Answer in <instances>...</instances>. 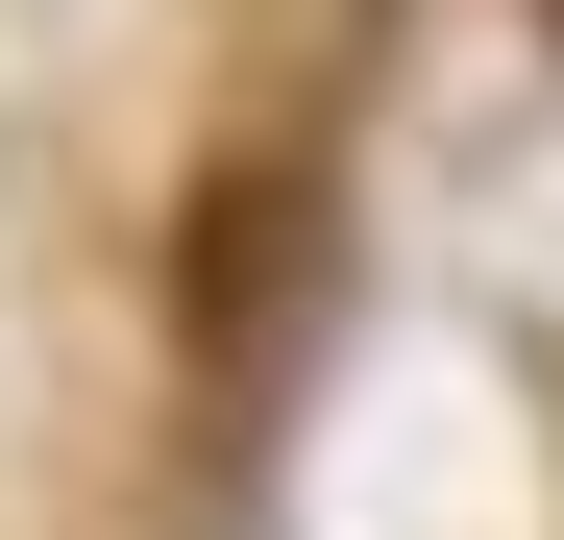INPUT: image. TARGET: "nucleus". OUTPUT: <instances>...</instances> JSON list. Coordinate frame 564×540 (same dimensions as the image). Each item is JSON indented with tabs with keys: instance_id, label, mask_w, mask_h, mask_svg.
<instances>
[{
	"instance_id": "obj_1",
	"label": "nucleus",
	"mask_w": 564,
	"mask_h": 540,
	"mask_svg": "<svg viewBox=\"0 0 564 540\" xmlns=\"http://www.w3.org/2000/svg\"><path fill=\"white\" fill-rule=\"evenodd\" d=\"M295 222H319L295 172H221V222H197V344H221V369H246V320L295 295Z\"/></svg>"
},
{
	"instance_id": "obj_2",
	"label": "nucleus",
	"mask_w": 564,
	"mask_h": 540,
	"mask_svg": "<svg viewBox=\"0 0 564 540\" xmlns=\"http://www.w3.org/2000/svg\"><path fill=\"white\" fill-rule=\"evenodd\" d=\"M540 25H564V0H540Z\"/></svg>"
}]
</instances>
